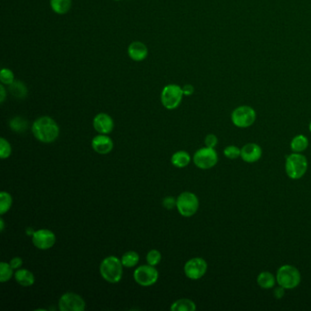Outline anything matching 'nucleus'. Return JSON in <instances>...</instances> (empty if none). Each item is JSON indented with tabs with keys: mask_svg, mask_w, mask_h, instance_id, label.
<instances>
[{
	"mask_svg": "<svg viewBox=\"0 0 311 311\" xmlns=\"http://www.w3.org/2000/svg\"><path fill=\"white\" fill-rule=\"evenodd\" d=\"M9 126L16 132H24L28 129V121L22 117H15L9 122Z\"/></svg>",
	"mask_w": 311,
	"mask_h": 311,
	"instance_id": "a878e982",
	"label": "nucleus"
},
{
	"mask_svg": "<svg viewBox=\"0 0 311 311\" xmlns=\"http://www.w3.org/2000/svg\"><path fill=\"white\" fill-rule=\"evenodd\" d=\"M163 206L168 209V210H172L175 206H176V200L172 196H167V197L164 198L163 200Z\"/></svg>",
	"mask_w": 311,
	"mask_h": 311,
	"instance_id": "473e14b6",
	"label": "nucleus"
},
{
	"mask_svg": "<svg viewBox=\"0 0 311 311\" xmlns=\"http://www.w3.org/2000/svg\"><path fill=\"white\" fill-rule=\"evenodd\" d=\"M171 162L172 165H174L177 168H185L187 165H189L191 156L187 151H178L172 154Z\"/></svg>",
	"mask_w": 311,
	"mask_h": 311,
	"instance_id": "6ab92c4d",
	"label": "nucleus"
},
{
	"mask_svg": "<svg viewBox=\"0 0 311 311\" xmlns=\"http://www.w3.org/2000/svg\"><path fill=\"white\" fill-rule=\"evenodd\" d=\"M9 93H11L12 96L17 99H25L28 95V88L24 82L20 80H16L12 84L9 85Z\"/></svg>",
	"mask_w": 311,
	"mask_h": 311,
	"instance_id": "412c9836",
	"label": "nucleus"
},
{
	"mask_svg": "<svg viewBox=\"0 0 311 311\" xmlns=\"http://www.w3.org/2000/svg\"><path fill=\"white\" fill-rule=\"evenodd\" d=\"M32 242L36 248L41 250L50 249L56 243L54 233L49 229H39L33 233Z\"/></svg>",
	"mask_w": 311,
	"mask_h": 311,
	"instance_id": "f8f14e48",
	"label": "nucleus"
},
{
	"mask_svg": "<svg viewBox=\"0 0 311 311\" xmlns=\"http://www.w3.org/2000/svg\"><path fill=\"white\" fill-rule=\"evenodd\" d=\"M307 159L306 156L299 152H292L286 157L285 170L287 176L292 180H299L307 172Z\"/></svg>",
	"mask_w": 311,
	"mask_h": 311,
	"instance_id": "7ed1b4c3",
	"label": "nucleus"
},
{
	"mask_svg": "<svg viewBox=\"0 0 311 311\" xmlns=\"http://www.w3.org/2000/svg\"><path fill=\"white\" fill-rule=\"evenodd\" d=\"M14 269L9 263L1 262L0 264V281L2 283L9 281L14 275Z\"/></svg>",
	"mask_w": 311,
	"mask_h": 311,
	"instance_id": "bb28decb",
	"label": "nucleus"
},
{
	"mask_svg": "<svg viewBox=\"0 0 311 311\" xmlns=\"http://www.w3.org/2000/svg\"><path fill=\"white\" fill-rule=\"evenodd\" d=\"M218 162V154L215 148L204 147L195 151L193 156V163L198 168L203 170L215 167Z\"/></svg>",
	"mask_w": 311,
	"mask_h": 311,
	"instance_id": "6e6552de",
	"label": "nucleus"
},
{
	"mask_svg": "<svg viewBox=\"0 0 311 311\" xmlns=\"http://www.w3.org/2000/svg\"><path fill=\"white\" fill-rule=\"evenodd\" d=\"M262 157V148L255 143H248L241 148V158L242 160L253 164L260 160Z\"/></svg>",
	"mask_w": 311,
	"mask_h": 311,
	"instance_id": "4468645a",
	"label": "nucleus"
},
{
	"mask_svg": "<svg viewBox=\"0 0 311 311\" xmlns=\"http://www.w3.org/2000/svg\"><path fill=\"white\" fill-rule=\"evenodd\" d=\"M277 283L285 290H294L301 282V275L299 269L294 265H283L278 269Z\"/></svg>",
	"mask_w": 311,
	"mask_h": 311,
	"instance_id": "20e7f679",
	"label": "nucleus"
},
{
	"mask_svg": "<svg viewBox=\"0 0 311 311\" xmlns=\"http://www.w3.org/2000/svg\"><path fill=\"white\" fill-rule=\"evenodd\" d=\"M128 55L130 59L134 61H143L147 58L148 49L144 43L141 41H135L130 43L128 47Z\"/></svg>",
	"mask_w": 311,
	"mask_h": 311,
	"instance_id": "dca6fc26",
	"label": "nucleus"
},
{
	"mask_svg": "<svg viewBox=\"0 0 311 311\" xmlns=\"http://www.w3.org/2000/svg\"><path fill=\"white\" fill-rule=\"evenodd\" d=\"M176 208L180 215L185 217H191L198 211L199 199L193 193L184 192L177 197Z\"/></svg>",
	"mask_w": 311,
	"mask_h": 311,
	"instance_id": "39448f33",
	"label": "nucleus"
},
{
	"mask_svg": "<svg viewBox=\"0 0 311 311\" xmlns=\"http://www.w3.org/2000/svg\"><path fill=\"white\" fill-rule=\"evenodd\" d=\"M134 278L135 282L141 286H150L157 282L159 278V273L153 265L148 264V265H140L139 268L135 269Z\"/></svg>",
	"mask_w": 311,
	"mask_h": 311,
	"instance_id": "1a4fd4ad",
	"label": "nucleus"
},
{
	"mask_svg": "<svg viewBox=\"0 0 311 311\" xmlns=\"http://www.w3.org/2000/svg\"><path fill=\"white\" fill-rule=\"evenodd\" d=\"M195 309V303L188 299H178L175 302L172 303L171 306L172 311H194Z\"/></svg>",
	"mask_w": 311,
	"mask_h": 311,
	"instance_id": "4be33fe9",
	"label": "nucleus"
},
{
	"mask_svg": "<svg viewBox=\"0 0 311 311\" xmlns=\"http://www.w3.org/2000/svg\"><path fill=\"white\" fill-rule=\"evenodd\" d=\"M7 98V92H6V88H5L4 85H0V102L3 103L5 100Z\"/></svg>",
	"mask_w": 311,
	"mask_h": 311,
	"instance_id": "e433bc0d",
	"label": "nucleus"
},
{
	"mask_svg": "<svg viewBox=\"0 0 311 311\" xmlns=\"http://www.w3.org/2000/svg\"><path fill=\"white\" fill-rule=\"evenodd\" d=\"M114 1H122V0H114Z\"/></svg>",
	"mask_w": 311,
	"mask_h": 311,
	"instance_id": "ea45409f",
	"label": "nucleus"
},
{
	"mask_svg": "<svg viewBox=\"0 0 311 311\" xmlns=\"http://www.w3.org/2000/svg\"><path fill=\"white\" fill-rule=\"evenodd\" d=\"M9 264L12 266L13 269H18L23 264V260H22L21 257H13L12 259L9 262Z\"/></svg>",
	"mask_w": 311,
	"mask_h": 311,
	"instance_id": "72a5a7b5",
	"label": "nucleus"
},
{
	"mask_svg": "<svg viewBox=\"0 0 311 311\" xmlns=\"http://www.w3.org/2000/svg\"><path fill=\"white\" fill-rule=\"evenodd\" d=\"M257 119L256 110L248 105L239 106L232 112L233 124L238 128H248L254 124Z\"/></svg>",
	"mask_w": 311,
	"mask_h": 311,
	"instance_id": "0eeeda50",
	"label": "nucleus"
},
{
	"mask_svg": "<svg viewBox=\"0 0 311 311\" xmlns=\"http://www.w3.org/2000/svg\"><path fill=\"white\" fill-rule=\"evenodd\" d=\"M208 269L206 261L202 257H193L185 263V276L192 280H197L206 275Z\"/></svg>",
	"mask_w": 311,
	"mask_h": 311,
	"instance_id": "9d476101",
	"label": "nucleus"
},
{
	"mask_svg": "<svg viewBox=\"0 0 311 311\" xmlns=\"http://www.w3.org/2000/svg\"><path fill=\"white\" fill-rule=\"evenodd\" d=\"M183 93L185 96H191L193 95L194 93V88H193V85L186 84L183 87Z\"/></svg>",
	"mask_w": 311,
	"mask_h": 311,
	"instance_id": "c9c22d12",
	"label": "nucleus"
},
{
	"mask_svg": "<svg viewBox=\"0 0 311 311\" xmlns=\"http://www.w3.org/2000/svg\"><path fill=\"white\" fill-rule=\"evenodd\" d=\"M139 255L135 251H128L121 258L123 266L128 268V269L135 268V265H137V264L139 263Z\"/></svg>",
	"mask_w": 311,
	"mask_h": 311,
	"instance_id": "b1692460",
	"label": "nucleus"
},
{
	"mask_svg": "<svg viewBox=\"0 0 311 311\" xmlns=\"http://www.w3.org/2000/svg\"><path fill=\"white\" fill-rule=\"evenodd\" d=\"M12 206V197L8 192H1L0 193V214L5 215L9 212Z\"/></svg>",
	"mask_w": 311,
	"mask_h": 311,
	"instance_id": "393cba45",
	"label": "nucleus"
},
{
	"mask_svg": "<svg viewBox=\"0 0 311 311\" xmlns=\"http://www.w3.org/2000/svg\"><path fill=\"white\" fill-rule=\"evenodd\" d=\"M183 88L177 84L166 85L161 93V101L167 109H176L183 101Z\"/></svg>",
	"mask_w": 311,
	"mask_h": 311,
	"instance_id": "423d86ee",
	"label": "nucleus"
},
{
	"mask_svg": "<svg viewBox=\"0 0 311 311\" xmlns=\"http://www.w3.org/2000/svg\"><path fill=\"white\" fill-rule=\"evenodd\" d=\"M308 139L305 135H299L295 136L290 143V148L293 152L302 153L308 147Z\"/></svg>",
	"mask_w": 311,
	"mask_h": 311,
	"instance_id": "aec40b11",
	"label": "nucleus"
},
{
	"mask_svg": "<svg viewBox=\"0 0 311 311\" xmlns=\"http://www.w3.org/2000/svg\"><path fill=\"white\" fill-rule=\"evenodd\" d=\"M11 151H12V149H11V145L9 143V141H7L2 137L0 139V157H1V159L4 160V159L9 158L11 154Z\"/></svg>",
	"mask_w": 311,
	"mask_h": 311,
	"instance_id": "c85d7f7f",
	"label": "nucleus"
},
{
	"mask_svg": "<svg viewBox=\"0 0 311 311\" xmlns=\"http://www.w3.org/2000/svg\"><path fill=\"white\" fill-rule=\"evenodd\" d=\"M0 81L3 85H9L12 84L13 82L15 81V76L13 73L12 71H10L9 69H2L1 72H0Z\"/></svg>",
	"mask_w": 311,
	"mask_h": 311,
	"instance_id": "cd10ccee",
	"label": "nucleus"
},
{
	"mask_svg": "<svg viewBox=\"0 0 311 311\" xmlns=\"http://www.w3.org/2000/svg\"><path fill=\"white\" fill-rule=\"evenodd\" d=\"M224 154L230 160H236L238 157H241V149L235 145H229L225 148Z\"/></svg>",
	"mask_w": 311,
	"mask_h": 311,
	"instance_id": "c756f323",
	"label": "nucleus"
},
{
	"mask_svg": "<svg viewBox=\"0 0 311 311\" xmlns=\"http://www.w3.org/2000/svg\"><path fill=\"white\" fill-rule=\"evenodd\" d=\"M72 5V0H51V9L59 15H64L69 12Z\"/></svg>",
	"mask_w": 311,
	"mask_h": 311,
	"instance_id": "5701e85b",
	"label": "nucleus"
},
{
	"mask_svg": "<svg viewBox=\"0 0 311 311\" xmlns=\"http://www.w3.org/2000/svg\"><path fill=\"white\" fill-rule=\"evenodd\" d=\"M123 272V265L118 257L110 256L104 258L100 265L101 277L112 284L121 281Z\"/></svg>",
	"mask_w": 311,
	"mask_h": 311,
	"instance_id": "f03ea898",
	"label": "nucleus"
},
{
	"mask_svg": "<svg viewBox=\"0 0 311 311\" xmlns=\"http://www.w3.org/2000/svg\"><path fill=\"white\" fill-rule=\"evenodd\" d=\"M32 134L36 139L44 143H51L58 139L59 127L53 119L42 116L37 119L32 124Z\"/></svg>",
	"mask_w": 311,
	"mask_h": 311,
	"instance_id": "f257e3e1",
	"label": "nucleus"
},
{
	"mask_svg": "<svg viewBox=\"0 0 311 311\" xmlns=\"http://www.w3.org/2000/svg\"><path fill=\"white\" fill-rule=\"evenodd\" d=\"M309 130H310V132H311V122H310V123H309Z\"/></svg>",
	"mask_w": 311,
	"mask_h": 311,
	"instance_id": "58836bf2",
	"label": "nucleus"
},
{
	"mask_svg": "<svg viewBox=\"0 0 311 311\" xmlns=\"http://www.w3.org/2000/svg\"><path fill=\"white\" fill-rule=\"evenodd\" d=\"M93 150L100 154H107L114 149V142L107 135H99L92 141Z\"/></svg>",
	"mask_w": 311,
	"mask_h": 311,
	"instance_id": "2eb2a0df",
	"label": "nucleus"
},
{
	"mask_svg": "<svg viewBox=\"0 0 311 311\" xmlns=\"http://www.w3.org/2000/svg\"><path fill=\"white\" fill-rule=\"evenodd\" d=\"M257 285L263 290H271L275 286L277 278L271 272L263 271L257 276Z\"/></svg>",
	"mask_w": 311,
	"mask_h": 311,
	"instance_id": "a211bd4d",
	"label": "nucleus"
},
{
	"mask_svg": "<svg viewBox=\"0 0 311 311\" xmlns=\"http://www.w3.org/2000/svg\"><path fill=\"white\" fill-rule=\"evenodd\" d=\"M5 223L3 218L0 219V231L4 232Z\"/></svg>",
	"mask_w": 311,
	"mask_h": 311,
	"instance_id": "4c0bfd02",
	"label": "nucleus"
},
{
	"mask_svg": "<svg viewBox=\"0 0 311 311\" xmlns=\"http://www.w3.org/2000/svg\"><path fill=\"white\" fill-rule=\"evenodd\" d=\"M146 260L149 265H153V266L158 265L162 260V255H161L160 251H158L156 249L150 250L146 256Z\"/></svg>",
	"mask_w": 311,
	"mask_h": 311,
	"instance_id": "7c9ffc66",
	"label": "nucleus"
},
{
	"mask_svg": "<svg viewBox=\"0 0 311 311\" xmlns=\"http://www.w3.org/2000/svg\"><path fill=\"white\" fill-rule=\"evenodd\" d=\"M285 290H286L281 286L276 287L274 290V297L277 299H283V297L285 296Z\"/></svg>",
	"mask_w": 311,
	"mask_h": 311,
	"instance_id": "f704fd0d",
	"label": "nucleus"
},
{
	"mask_svg": "<svg viewBox=\"0 0 311 311\" xmlns=\"http://www.w3.org/2000/svg\"><path fill=\"white\" fill-rule=\"evenodd\" d=\"M59 308L61 311H84L86 303L80 295L68 292L60 297Z\"/></svg>",
	"mask_w": 311,
	"mask_h": 311,
	"instance_id": "9b49d317",
	"label": "nucleus"
},
{
	"mask_svg": "<svg viewBox=\"0 0 311 311\" xmlns=\"http://www.w3.org/2000/svg\"><path fill=\"white\" fill-rule=\"evenodd\" d=\"M15 279L22 286H30L35 283L33 273L28 269H17L15 273Z\"/></svg>",
	"mask_w": 311,
	"mask_h": 311,
	"instance_id": "f3484780",
	"label": "nucleus"
},
{
	"mask_svg": "<svg viewBox=\"0 0 311 311\" xmlns=\"http://www.w3.org/2000/svg\"><path fill=\"white\" fill-rule=\"evenodd\" d=\"M217 143H218V139L215 135L210 134V135H206V137L205 138V144H206V147L215 148L217 145Z\"/></svg>",
	"mask_w": 311,
	"mask_h": 311,
	"instance_id": "2f4dec72",
	"label": "nucleus"
},
{
	"mask_svg": "<svg viewBox=\"0 0 311 311\" xmlns=\"http://www.w3.org/2000/svg\"><path fill=\"white\" fill-rule=\"evenodd\" d=\"M93 127L100 135H109L114 128V122L109 114H97L93 119Z\"/></svg>",
	"mask_w": 311,
	"mask_h": 311,
	"instance_id": "ddd939ff",
	"label": "nucleus"
}]
</instances>
